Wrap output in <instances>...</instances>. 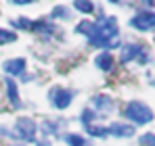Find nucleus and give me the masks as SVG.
<instances>
[{"instance_id": "obj_1", "label": "nucleus", "mask_w": 155, "mask_h": 146, "mask_svg": "<svg viewBox=\"0 0 155 146\" xmlns=\"http://www.w3.org/2000/svg\"><path fill=\"white\" fill-rule=\"evenodd\" d=\"M88 42L90 46L101 50H111L120 46V25L115 17H105L101 15L99 21H92V27L88 31Z\"/></svg>"}, {"instance_id": "obj_2", "label": "nucleus", "mask_w": 155, "mask_h": 146, "mask_svg": "<svg viewBox=\"0 0 155 146\" xmlns=\"http://www.w3.org/2000/svg\"><path fill=\"white\" fill-rule=\"evenodd\" d=\"M124 117L130 123H134V125H147V123L153 121L155 115H153V111H151L149 104H145L140 100H132V102L126 104V109H124Z\"/></svg>"}, {"instance_id": "obj_3", "label": "nucleus", "mask_w": 155, "mask_h": 146, "mask_svg": "<svg viewBox=\"0 0 155 146\" xmlns=\"http://www.w3.org/2000/svg\"><path fill=\"white\" fill-rule=\"evenodd\" d=\"M36 134H38V125L34 119L29 117H19L15 121V127H13V138L21 140V142H34L36 144Z\"/></svg>"}, {"instance_id": "obj_4", "label": "nucleus", "mask_w": 155, "mask_h": 146, "mask_svg": "<svg viewBox=\"0 0 155 146\" xmlns=\"http://www.w3.org/2000/svg\"><path fill=\"white\" fill-rule=\"evenodd\" d=\"M48 100H51V106L63 111V109H67V106L71 104V100H74V90H67V88H63V86H52L51 90H48Z\"/></svg>"}, {"instance_id": "obj_5", "label": "nucleus", "mask_w": 155, "mask_h": 146, "mask_svg": "<svg viewBox=\"0 0 155 146\" xmlns=\"http://www.w3.org/2000/svg\"><path fill=\"white\" fill-rule=\"evenodd\" d=\"M122 63H132V61H138V63H149L151 61V56H149V52L147 48L143 46V44H126L124 48H122Z\"/></svg>"}, {"instance_id": "obj_6", "label": "nucleus", "mask_w": 155, "mask_h": 146, "mask_svg": "<svg viewBox=\"0 0 155 146\" xmlns=\"http://www.w3.org/2000/svg\"><path fill=\"white\" fill-rule=\"evenodd\" d=\"M130 27L138 31H153L155 29V13L153 11H140L130 19Z\"/></svg>"}, {"instance_id": "obj_7", "label": "nucleus", "mask_w": 155, "mask_h": 146, "mask_svg": "<svg viewBox=\"0 0 155 146\" xmlns=\"http://www.w3.org/2000/svg\"><path fill=\"white\" fill-rule=\"evenodd\" d=\"M107 129H109V136H115V138H132L134 136V125H130V123L113 121Z\"/></svg>"}, {"instance_id": "obj_8", "label": "nucleus", "mask_w": 155, "mask_h": 146, "mask_svg": "<svg viewBox=\"0 0 155 146\" xmlns=\"http://www.w3.org/2000/svg\"><path fill=\"white\" fill-rule=\"evenodd\" d=\"M2 71L6 75H25V59H8V61H4Z\"/></svg>"}, {"instance_id": "obj_9", "label": "nucleus", "mask_w": 155, "mask_h": 146, "mask_svg": "<svg viewBox=\"0 0 155 146\" xmlns=\"http://www.w3.org/2000/svg\"><path fill=\"white\" fill-rule=\"evenodd\" d=\"M94 65H97L101 71H111V69H113V65H115V61H113V54H111L109 50H103V52H99V54H97V59H94Z\"/></svg>"}, {"instance_id": "obj_10", "label": "nucleus", "mask_w": 155, "mask_h": 146, "mask_svg": "<svg viewBox=\"0 0 155 146\" xmlns=\"http://www.w3.org/2000/svg\"><path fill=\"white\" fill-rule=\"evenodd\" d=\"M92 106H94V111H103V113H111L115 109L113 100L109 96H105V94H97L92 98Z\"/></svg>"}, {"instance_id": "obj_11", "label": "nucleus", "mask_w": 155, "mask_h": 146, "mask_svg": "<svg viewBox=\"0 0 155 146\" xmlns=\"http://www.w3.org/2000/svg\"><path fill=\"white\" fill-rule=\"evenodd\" d=\"M4 84H6V94H8V100H11V104H13V106H19V104H21V98H19V90H17V84H15V81H13L11 77H8V79H6Z\"/></svg>"}, {"instance_id": "obj_12", "label": "nucleus", "mask_w": 155, "mask_h": 146, "mask_svg": "<svg viewBox=\"0 0 155 146\" xmlns=\"http://www.w3.org/2000/svg\"><path fill=\"white\" fill-rule=\"evenodd\" d=\"M31 31H38L40 36H52L54 33V25H52V21H34L31 23Z\"/></svg>"}, {"instance_id": "obj_13", "label": "nucleus", "mask_w": 155, "mask_h": 146, "mask_svg": "<svg viewBox=\"0 0 155 146\" xmlns=\"http://www.w3.org/2000/svg\"><path fill=\"white\" fill-rule=\"evenodd\" d=\"M59 125H61V121H51V119H48V121H44L40 125V132H42L44 138H51V136H57Z\"/></svg>"}, {"instance_id": "obj_14", "label": "nucleus", "mask_w": 155, "mask_h": 146, "mask_svg": "<svg viewBox=\"0 0 155 146\" xmlns=\"http://www.w3.org/2000/svg\"><path fill=\"white\" fill-rule=\"evenodd\" d=\"M86 134L92 136V138H107V136H109V129H107L105 125L92 123V125H86Z\"/></svg>"}, {"instance_id": "obj_15", "label": "nucleus", "mask_w": 155, "mask_h": 146, "mask_svg": "<svg viewBox=\"0 0 155 146\" xmlns=\"http://www.w3.org/2000/svg\"><path fill=\"white\" fill-rule=\"evenodd\" d=\"M74 8L84 13V15H90L94 11V2L92 0H74Z\"/></svg>"}, {"instance_id": "obj_16", "label": "nucleus", "mask_w": 155, "mask_h": 146, "mask_svg": "<svg viewBox=\"0 0 155 146\" xmlns=\"http://www.w3.org/2000/svg\"><path fill=\"white\" fill-rule=\"evenodd\" d=\"M51 19H71V11L67 6H54L51 11Z\"/></svg>"}, {"instance_id": "obj_17", "label": "nucleus", "mask_w": 155, "mask_h": 146, "mask_svg": "<svg viewBox=\"0 0 155 146\" xmlns=\"http://www.w3.org/2000/svg\"><path fill=\"white\" fill-rule=\"evenodd\" d=\"M15 40H17V33H15V31H11V29H2V27H0V46L11 44V42H15Z\"/></svg>"}, {"instance_id": "obj_18", "label": "nucleus", "mask_w": 155, "mask_h": 146, "mask_svg": "<svg viewBox=\"0 0 155 146\" xmlns=\"http://www.w3.org/2000/svg\"><path fill=\"white\" fill-rule=\"evenodd\" d=\"M94 117H97V113H94L92 109H84V111H82V115H80L82 125H84V127H86V125H92V123H94Z\"/></svg>"}, {"instance_id": "obj_19", "label": "nucleus", "mask_w": 155, "mask_h": 146, "mask_svg": "<svg viewBox=\"0 0 155 146\" xmlns=\"http://www.w3.org/2000/svg\"><path fill=\"white\" fill-rule=\"evenodd\" d=\"M11 23H13V27H19V29H31V23H34V21H29L27 17H17V19H13Z\"/></svg>"}, {"instance_id": "obj_20", "label": "nucleus", "mask_w": 155, "mask_h": 146, "mask_svg": "<svg viewBox=\"0 0 155 146\" xmlns=\"http://www.w3.org/2000/svg\"><path fill=\"white\" fill-rule=\"evenodd\" d=\"M138 144L140 146H155V134H143L140 138H138Z\"/></svg>"}, {"instance_id": "obj_21", "label": "nucleus", "mask_w": 155, "mask_h": 146, "mask_svg": "<svg viewBox=\"0 0 155 146\" xmlns=\"http://www.w3.org/2000/svg\"><path fill=\"white\" fill-rule=\"evenodd\" d=\"M90 27H92V21H86V19H84V21H82V23L76 27V31H78V33H84V36H88Z\"/></svg>"}, {"instance_id": "obj_22", "label": "nucleus", "mask_w": 155, "mask_h": 146, "mask_svg": "<svg viewBox=\"0 0 155 146\" xmlns=\"http://www.w3.org/2000/svg\"><path fill=\"white\" fill-rule=\"evenodd\" d=\"M36 146H52L51 140H36Z\"/></svg>"}, {"instance_id": "obj_23", "label": "nucleus", "mask_w": 155, "mask_h": 146, "mask_svg": "<svg viewBox=\"0 0 155 146\" xmlns=\"http://www.w3.org/2000/svg\"><path fill=\"white\" fill-rule=\"evenodd\" d=\"M34 0H11V4H31Z\"/></svg>"}, {"instance_id": "obj_24", "label": "nucleus", "mask_w": 155, "mask_h": 146, "mask_svg": "<svg viewBox=\"0 0 155 146\" xmlns=\"http://www.w3.org/2000/svg\"><path fill=\"white\" fill-rule=\"evenodd\" d=\"M111 2H115V4H117V2H120V0H111Z\"/></svg>"}, {"instance_id": "obj_25", "label": "nucleus", "mask_w": 155, "mask_h": 146, "mask_svg": "<svg viewBox=\"0 0 155 146\" xmlns=\"http://www.w3.org/2000/svg\"><path fill=\"white\" fill-rule=\"evenodd\" d=\"M15 146H25V144H15Z\"/></svg>"}, {"instance_id": "obj_26", "label": "nucleus", "mask_w": 155, "mask_h": 146, "mask_svg": "<svg viewBox=\"0 0 155 146\" xmlns=\"http://www.w3.org/2000/svg\"><path fill=\"white\" fill-rule=\"evenodd\" d=\"M147 2H151V0H147Z\"/></svg>"}]
</instances>
